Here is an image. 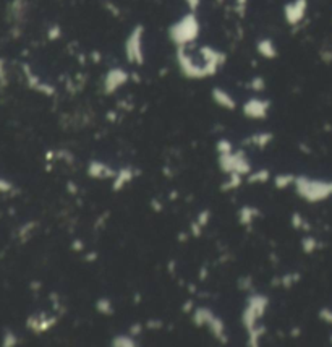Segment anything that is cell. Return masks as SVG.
Returning <instances> with one entry per match:
<instances>
[{
	"label": "cell",
	"instance_id": "f35d334b",
	"mask_svg": "<svg viewBox=\"0 0 332 347\" xmlns=\"http://www.w3.org/2000/svg\"><path fill=\"white\" fill-rule=\"evenodd\" d=\"M191 236L193 237H196V239H199L201 237V234H203V226L201 224H199L198 221H194V222H191Z\"/></svg>",
	"mask_w": 332,
	"mask_h": 347
},
{
	"label": "cell",
	"instance_id": "30bf717a",
	"mask_svg": "<svg viewBox=\"0 0 332 347\" xmlns=\"http://www.w3.org/2000/svg\"><path fill=\"white\" fill-rule=\"evenodd\" d=\"M55 324H57V317H46L44 313L31 315V317L26 320V328L36 334L46 333V331H49L50 328H54Z\"/></svg>",
	"mask_w": 332,
	"mask_h": 347
},
{
	"label": "cell",
	"instance_id": "7402d4cb",
	"mask_svg": "<svg viewBox=\"0 0 332 347\" xmlns=\"http://www.w3.org/2000/svg\"><path fill=\"white\" fill-rule=\"evenodd\" d=\"M295 179H297V175L293 174H277L276 177H274V187H276L277 190H285L288 188L290 185L295 184Z\"/></svg>",
	"mask_w": 332,
	"mask_h": 347
},
{
	"label": "cell",
	"instance_id": "91938a15",
	"mask_svg": "<svg viewBox=\"0 0 332 347\" xmlns=\"http://www.w3.org/2000/svg\"><path fill=\"white\" fill-rule=\"evenodd\" d=\"M217 2H219V3H222V2H224V0H217Z\"/></svg>",
	"mask_w": 332,
	"mask_h": 347
},
{
	"label": "cell",
	"instance_id": "603a6c76",
	"mask_svg": "<svg viewBox=\"0 0 332 347\" xmlns=\"http://www.w3.org/2000/svg\"><path fill=\"white\" fill-rule=\"evenodd\" d=\"M298 281H300V274L290 273V274H285V276H281V277H277V279H274L272 286H282L284 289H292V286Z\"/></svg>",
	"mask_w": 332,
	"mask_h": 347
},
{
	"label": "cell",
	"instance_id": "f546056e",
	"mask_svg": "<svg viewBox=\"0 0 332 347\" xmlns=\"http://www.w3.org/2000/svg\"><path fill=\"white\" fill-rule=\"evenodd\" d=\"M215 149H217L219 154H227V153L234 151V146H232V143L227 140V138H220V140L215 143Z\"/></svg>",
	"mask_w": 332,
	"mask_h": 347
},
{
	"label": "cell",
	"instance_id": "7c38bea8",
	"mask_svg": "<svg viewBox=\"0 0 332 347\" xmlns=\"http://www.w3.org/2000/svg\"><path fill=\"white\" fill-rule=\"evenodd\" d=\"M211 98H213L214 104H217L219 107H222L225 110H235L237 109V101L232 98V94L229 91H225L224 88L215 86L211 91Z\"/></svg>",
	"mask_w": 332,
	"mask_h": 347
},
{
	"label": "cell",
	"instance_id": "60d3db41",
	"mask_svg": "<svg viewBox=\"0 0 332 347\" xmlns=\"http://www.w3.org/2000/svg\"><path fill=\"white\" fill-rule=\"evenodd\" d=\"M141 331H143V324H141V323H135V324H131V326H130L128 333L133 336V338H138V336L141 334Z\"/></svg>",
	"mask_w": 332,
	"mask_h": 347
},
{
	"label": "cell",
	"instance_id": "cb8c5ba5",
	"mask_svg": "<svg viewBox=\"0 0 332 347\" xmlns=\"http://www.w3.org/2000/svg\"><path fill=\"white\" fill-rule=\"evenodd\" d=\"M135 339L130 333L128 334H117L115 338L112 339V343H110V346L112 347H136L138 344L135 343Z\"/></svg>",
	"mask_w": 332,
	"mask_h": 347
},
{
	"label": "cell",
	"instance_id": "ab89813d",
	"mask_svg": "<svg viewBox=\"0 0 332 347\" xmlns=\"http://www.w3.org/2000/svg\"><path fill=\"white\" fill-rule=\"evenodd\" d=\"M12 190H13V184L0 177V193H8V191Z\"/></svg>",
	"mask_w": 332,
	"mask_h": 347
},
{
	"label": "cell",
	"instance_id": "d4e9b609",
	"mask_svg": "<svg viewBox=\"0 0 332 347\" xmlns=\"http://www.w3.org/2000/svg\"><path fill=\"white\" fill-rule=\"evenodd\" d=\"M264 333H266L264 326H256L255 329L248 331V343H246V346H250V347L260 346V341L262 336H264Z\"/></svg>",
	"mask_w": 332,
	"mask_h": 347
},
{
	"label": "cell",
	"instance_id": "f5cc1de1",
	"mask_svg": "<svg viewBox=\"0 0 332 347\" xmlns=\"http://www.w3.org/2000/svg\"><path fill=\"white\" fill-rule=\"evenodd\" d=\"M93 60L96 62V63L101 60V57H99V52H93Z\"/></svg>",
	"mask_w": 332,
	"mask_h": 347
},
{
	"label": "cell",
	"instance_id": "e0dca14e",
	"mask_svg": "<svg viewBox=\"0 0 332 347\" xmlns=\"http://www.w3.org/2000/svg\"><path fill=\"white\" fill-rule=\"evenodd\" d=\"M258 216H261V213L255 206H243L240 208L238 211V222L241 226H251L253 221L256 219Z\"/></svg>",
	"mask_w": 332,
	"mask_h": 347
},
{
	"label": "cell",
	"instance_id": "d6a6232c",
	"mask_svg": "<svg viewBox=\"0 0 332 347\" xmlns=\"http://www.w3.org/2000/svg\"><path fill=\"white\" fill-rule=\"evenodd\" d=\"M36 229V222H26L23 227L20 229V237H21V240H24L26 239H29L31 237V232H33Z\"/></svg>",
	"mask_w": 332,
	"mask_h": 347
},
{
	"label": "cell",
	"instance_id": "ee69618b",
	"mask_svg": "<svg viewBox=\"0 0 332 347\" xmlns=\"http://www.w3.org/2000/svg\"><path fill=\"white\" fill-rule=\"evenodd\" d=\"M321 60L324 63H332V51H321Z\"/></svg>",
	"mask_w": 332,
	"mask_h": 347
},
{
	"label": "cell",
	"instance_id": "ac0fdd59",
	"mask_svg": "<svg viewBox=\"0 0 332 347\" xmlns=\"http://www.w3.org/2000/svg\"><path fill=\"white\" fill-rule=\"evenodd\" d=\"M272 138H274V135H272V133H269V132L253 133V135H251L245 143H251V145L258 146L260 149H264V148L272 141Z\"/></svg>",
	"mask_w": 332,
	"mask_h": 347
},
{
	"label": "cell",
	"instance_id": "f6af8a7d",
	"mask_svg": "<svg viewBox=\"0 0 332 347\" xmlns=\"http://www.w3.org/2000/svg\"><path fill=\"white\" fill-rule=\"evenodd\" d=\"M182 310H183V313H187V315L193 313V310H194L193 302H191V300H187V302H185V305L182 307Z\"/></svg>",
	"mask_w": 332,
	"mask_h": 347
},
{
	"label": "cell",
	"instance_id": "7dc6e473",
	"mask_svg": "<svg viewBox=\"0 0 332 347\" xmlns=\"http://www.w3.org/2000/svg\"><path fill=\"white\" fill-rule=\"evenodd\" d=\"M71 247H73V250H75V252H81V250H84V243L81 242L80 239H78V240H75V242H73Z\"/></svg>",
	"mask_w": 332,
	"mask_h": 347
},
{
	"label": "cell",
	"instance_id": "2e32d148",
	"mask_svg": "<svg viewBox=\"0 0 332 347\" xmlns=\"http://www.w3.org/2000/svg\"><path fill=\"white\" fill-rule=\"evenodd\" d=\"M209 326V331H211V334L214 336L215 339L220 341L222 344H227V334H225V324L224 321L220 320L219 317H214L213 320H211V323L208 324Z\"/></svg>",
	"mask_w": 332,
	"mask_h": 347
},
{
	"label": "cell",
	"instance_id": "ffe728a7",
	"mask_svg": "<svg viewBox=\"0 0 332 347\" xmlns=\"http://www.w3.org/2000/svg\"><path fill=\"white\" fill-rule=\"evenodd\" d=\"M271 179V172L267 169H261V170H256V172H251L246 175V182L250 185H256V184H267Z\"/></svg>",
	"mask_w": 332,
	"mask_h": 347
},
{
	"label": "cell",
	"instance_id": "52a82bcc",
	"mask_svg": "<svg viewBox=\"0 0 332 347\" xmlns=\"http://www.w3.org/2000/svg\"><path fill=\"white\" fill-rule=\"evenodd\" d=\"M130 78H131V75L126 72L125 68H122V67L110 68V70H107V73H105V77L102 80L104 94L110 96V94L117 93L120 88L125 86V84L130 81Z\"/></svg>",
	"mask_w": 332,
	"mask_h": 347
},
{
	"label": "cell",
	"instance_id": "d6986e66",
	"mask_svg": "<svg viewBox=\"0 0 332 347\" xmlns=\"http://www.w3.org/2000/svg\"><path fill=\"white\" fill-rule=\"evenodd\" d=\"M26 8H28V2L26 0H13L8 7V12L15 21H21L26 13Z\"/></svg>",
	"mask_w": 332,
	"mask_h": 347
},
{
	"label": "cell",
	"instance_id": "7a4b0ae2",
	"mask_svg": "<svg viewBox=\"0 0 332 347\" xmlns=\"http://www.w3.org/2000/svg\"><path fill=\"white\" fill-rule=\"evenodd\" d=\"M295 190L298 196L307 203H321L332 196V180L309 179L307 175H297L295 179Z\"/></svg>",
	"mask_w": 332,
	"mask_h": 347
},
{
	"label": "cell",
	"instance_id": "3957f363",
	"mask_svg": "<svg viewBox=\"0 0 332 347\" xmlns=\"http://www.w3.org/2000/svg\"><path fill=\"white\" fill-rule=\"evenodd\" d=\"M201 57V55H199ZM175 60L178 65V70L182 72V75L188 80H203L214 77V72L206 65V62L201 58V62H196L191 57V54L188 52V46L177 47L175 52Z\"/></svg>",
	"mask_w": 332,
	"mask_h": 347
},
{
	"label": "cell",
	"instance_id": "d590c367",
	"mask_svg": "<svg viewBox=\"0 0 332 347\" xmlns=\"http://www.w3.org/2000/svg\"><path fill=\"white\" fill-rule=\"evenodd\" d=\"M8 77H7V68H5V60L0 58V86H7Z\"/></svg>",
	"mask_w": 332,
	"mask_h": 347
},
{
	"label": "cell",
	"instance_id": "9a60e30c",
	"mask_svg": "<svg viewBox=\"0 0 332 347\" xmlns=\"http://www.w3.org/2000/svg\"><path fill=\"white\" fill-rule=\"evenodd\" d=\"M133 177H135V172L130 167H123V169L117 170V174H115V177H114L112 191H120L125 185H128L131 180H133Z\"/></svg>",
	"mask_w": 332,
	"mask_h": 347
},
{
	"label": "cell",
	"instance_id": "83f0119b",
	"mask_svg": "<svg viewBox=\"0 0 332 347\" xmlns=\"http://www.w3.org/2000/svg\"><path fill=\"white\" fill-rule=\"evenodd\" d=\"M18 344V336L13 333L12 329H5L3 338H2V346L3 347H13Z\"/></svg>",
	"mask_w": 332,
	"mask_h": 347
},
{
	"label": "cell",
	"instance_id": "e575fe53",
	"mask_svg": "<svg viewBox=\"0 0 332 347\" xmlns=\"http://www.w3.org/2000/svg\"><path fill=\"white\" fill-rule=\"evenodd\" d=\"M319 320H323L324 323H328L332 326V308L329 307H324L319 310Z\"/></svg>",
	"mask_w": 332,
	"mask_h": 347
},
{
	"label": "cell",
	"instance_id": "8d00e7d4",
	"mask_svg": "<svg viewBox=\"0 0 332 347\" xmlns=\"http://www.w3.org/2000/svg\"><path fill=\"white\" fill-rule=\"evenodd\" d=\"M246 3H248V0H235V7H234V10L240 15V17H245V13H246Z\"/></svg>",
	"mask_w": 332,
	"mask_h": 347
},
{
	"label": "cell",
	"instance_id": "4dcf8cb0",
	"mask_svg": "<svg viewBox=\"0 0 332 347\" xmlns=\"http://www.w3.org/2000/svg\"><path fill=\"white\" fill-rule=\"evenodd\" d=\"M248 86L255 93H262L266 89V81H264V78H262V77H255V78H251V81H250Z\"/></svg>",
	"mask_w": 332,
	"mask_h": 347
},
{
	"label": "cell",
	"instance_id": "7bdbcfd3",
	"mask_svg": "<svg viewBox=\"0 0 332 347\" xmlns=\"http://www.w3.org/2000/svg\"><path fill=\"white\" fill-rule=\"evenodd\" d=\"M146 326L149 329H161L164 326V323H162L161 320H149V321L146 323Z\"/></svg>",
	"mask_w": 332,
	"mask_h": 347
},
{
	"label": "cell",
	"instance_id": "484cf974",
	"mask_svg": "<svg viewBox=\"0 0 332 347\" xmlns=\"http://www.w3.org/2000/svg\"><path fill=\"white\" fill-rule=\"evenodd\" d=\"M96 310L101 313V315H105V317H110V315L114 313V303L110 302V298H97V302H96Z\"/></svg>",
	"mask_w": 332,
	"mask_h": 347
},
{
	"label": "cell",
	"instance_id": "c3c4849f",
	"mask_svg": "<svg viewBox=\"0 0 332 347\" xmlns=\"http://www.w3.org/2000/svg\"><path fill=\"white\" fill-rule=\"evenodd\" d=\"M151 206H152V208H154V210H156V213H161V211H162V205H161V203H159V200H156V198H154V200H152V201H151Z\"/></svg>",
	"mask_w": 332,
	"mask_h": 347
},
{
	"label": "cell",
	"instance_id": "680465c9",
	"mask_svg": "<svg viewBox=\"0 0 332 347\" xmlns=\"http://www.w3.org/2000/svg\"><path fill=\"white\" fill-rule=\"evenodd\" d=\"M329 339H331V344H332V334L329 336Z\"/></svg>",
	"mask_w": 332,
	"mask_h": 347
},
{
	"label": "cell",
	"instance_id": "f1b7e54d",
	"mask_svg": "<svg viewBox=\"0 0 332 347\" xmlns=\"http://www.w3.org/2000/svg\"><path fill=\"white\" fill-rule=\"evenodd\" d=\"M292 227L293 229H297V231H300V229H309L308 226V222L305 221V217L300 214V213H293L292 214Z\"/></svg>",
	"mask_w": 332,
	"mask_h": 347
},
{
	"label": "cell",
	"instance_id": "1f68e13d",
	"mask_svg": "<svg viewBox=\"0 0 332 347\" xmlns=\"http://www.w3.org/2000/svg\"><path fill=\"white\" fill-rule=\"evenodd\" d=\"M62 37V28H60V25H52L49 26V29H47V39L49 41H57V39H60Z\"/></svg>",
	"mask_w": 332,
	"mask_h": 347
},
{
	"label": "cell",
	"instance_id": "816d5d0a",
	"mask_svg": "<svg viewBox=\"0 0 332 347\" xmlns=\"http://www.w3.org/2000/svg\"><path fill=\"white\" fill-rule=\"evenodd\" d=\"M206 277H208V269H201V276H199V279H201V281H204V279H206Z\"/></svg>",
	"mask_w": 332,
	"mask_h": 347
},
{
	"label": "cell",
	"instance_id": "681fc988",
	"mask_svg": "<svg viewBox=\"0 0 332 347\" xmlns=\"http://www.w3.org/2000/svg\"><path fill=\"white\" fill-rule=\"evenodd\" d=\"M84 260L89 261V263H93V261H96V260H97V253H96V252H91V253H88L86 256H84Z\"/></svg>",
	"mask_w": 332,
	"mask_h": 347
},
{
	"label": "cell",
	"instance_id": "277c9868",
	"mask_svg": "<svg viewBox=\"0 0 332 347\" xmlns=\"http://www.w3.org/2000/svg\"><path fill=\"white\" fill-rule=\"evenodd\" d=\"M267 307H269V298L264 294H253L248 297L246 307L241 312V324L246 333L258 326V321L264 317Z\"/></svg>",
	"mask_w": 332,
	"mask_h": 347
},
{
	"label": "cell",
	"instance_id": "f907efd6",
	"mask_svg": "<svg viewBox=\"0 0 332 347\" xmlns=\"http://www.w3.org/2000/svg\"><path fill=\"white\" fill-rule=\"evenodd\" d=\"M68 190H70L71 193H76V191H78V188H75V184H73V182H68Z\"/></svg>",
	"mask_w": 332,
	"mask_h": 347
},
{
	"label": "cell",
	"instance_id": "6f0895ef",
	"mask_svg": "<svg viewBox=\"0 0 332 347\" xmlns=\"http://www.w3.org/2000/svg\"><path fill=\"white\" fill-rule=\"evenodd\" d=\"M178 240H180V242H187V234H180V236H178Z\"/></svg>",
	"mask_w": 332,
	"mask_h": 347
},
{
	"label": "cell",
	"instance_id": "11a10c76",
	"mask_svg": "<svg viewBox=\"0 0 332 347\" xmlns=\"http://www.w3.org/2000/svg\"><path fill=\"white\" fill-rule=\"evenodd\" d=\"M300 333H302V329H300V328H293L292 329V336H300Z\"/></svg>",
	"mask_w": 332,
	"mask_h": 347
},
{
	"label": "cell",
	"instance_id": "4fadbf2b",
	"mask_svg": "<svg viewBox=\"0 0 332 347\" xmlns=\"http://www.w3.org/2000/svg\"><path fill=\"white\" fill-rule=\"evenodd\" d=\"M256 52L262 58H266V60H274V58H277V55H279L276 42H274L271 37H262V39L256 42Z\"/></svg>",
	"mask_w": 332,
	"mask_h": 347
},
{
	"label": "cell",
	"instance_id": "9c48e42d",
	"mask_svg": "<svg viewBox=\"0 0 332 347\" xmlns=\"http://www.w3.org/2000/svg\"><path fill=\"white\" fill-rule=\"evenodd\" d=\"M271 109V101L262 98H250L243 104V115L251 120H262L266 119Z\"/></svg>",
	"mask_w": 332,
	"mask_h": 347
},
{
	"label": "cell",
	"instance_id": "836d02e7",
	"mask_svg": "<svg viewBox=\"0 0 332 347\" xmlns=\"http://www.w3.org/2000/svg\"><path fill=\"white\" fill-rule=\"evenodd\" d=\"M238 287H240V291H251V289H253V277H251V276L240 277Z\"/></svg>",
	"mask_w": 332,
	"mask_h": 347
},
{
	"label": "cell",
	"instance_id": "ba28073f",
	"mask_svg": "<svg viewBox=\"0 0 332 347\" xmlns=\"http://www.w3.org/2000/svg\"><path fill=\"white\" fill-rule=\"evenodd\" d=\"M284 20L288 26H298L307 18L308 13V0H292L284 5L282 8Z\"/></svg>",
	"mask_w": 332,
	"mask_h": 347
},
{
	"label": "cell",
	"instance_id": "8fae6325",
	"mask_svg": "<svg viewBox=\"0 0 332 347\" xmlns=\"http://www.w3.org/2000/svg\"><path fill=\"white\" fill-rule=\"evenodd\" d=\"M115 170L112 167H109L105 162H101L97 161V159H94V161L89 162L88 165V175L91 179H96V180H107V179H114L115 177Z\"/></svg>",
	"mask_w": 332,
	"mask_h": 347
},
{
	"label": "cell",
	"instance_id": "4316f807",
	"mask_svg": "<svg viewBox=\"0 0 332 347\" xmlns=\"http://www.w3.org/2000/svg\"><path fill=\"white\" fill-rule=\"evenodd\" d=\"M318 247H319V242L316 240V237L308 236V237H303L302 239V250H303V253L311 255V253L316 252V250H318Z\"/></svg>",
	"mask_w": 332,
	"mask_h": 347
},
{
	"label": "cell",
	"instance_id": "6da1fadb",
	"mask_svg": "<svg viewBox=\"0 0 332 347\" xmlns=\"http://www.w3.org/2000/svg\"><path fill=\"white\" fill-rule=\"evenodd\" d=\"M201 33V23L196 17V12H188L183 15L182 18H178L175 23L168 26V39L172 41V44L175 47L190 46L199 37Z\"/></svg>",
	"mask_w": 332,
	"mask_h": 347
},
{
	"label": "cell",
	"instance_id": "5b68a950",
	"mask_svg": "<svg viewBox=\"0 0 332 347\" xmlns=\"http://www.w3.org/2000/svg\"><path fill=\"white\" fill-rule=\"evenodd\" d=\"M143 39H144V26L136 25L130 34L125 39V57L131 65H143L144 63V51H143Z\"/></svg>",
	"mask_w": 332,
	"mask_h": 347
},
{
	"label": "cell",
	"instance_id": "8992f818",
	"mask_svg": "<svg viewBox=\"0 0 332 347\" xmlns=\"http://www.w3.org/2000/svg\"><path fill=\"white\" fill-rule=\"evenodd\" d=\"M219 167L224 174L238 172L241 175H248L251 172V164L246 159V154L241 151H232L227 154H219Z\"/></svg>",
	"mask_w": 332,
	"mask_h": 347
},
{
	"label": "cell",
	"instance_id": "db71d44e",
	"mask_svg": "<svg viewBox=\"0 0 332 347\" xmlns=\"http://www.w3.org/2000/svg\"><path fill=\"white\" fill-rule=\"evenodd\" d=\"M173 269H175V261H170V263H168V271L173 273Z\"/></svg>",
	"mask_w": 332,
	"mask_h": 347
},
{
	"label": "cell",
	"instance_id": "9f6ffc18",
	"mask_svg": "<svg viewBox=\"0 0 332 347\" xmlns=\"http://www.w3.org/2000/svg\"><path fill=\"white\" fill-rule=\"evenodd\" d=\"M54 156H55V153H52V151L47 153V154H46V158H47L46 161H52V158H54Z\"/></svg>",
	"mask_w": 332,
	"mask_h": 347
},
{
	"label": "cell",
	"instance_id": "bcb514c9",
	"mask_svg": "<svg viewBox=\"0 0 332 347\" xmlns=\"http://www.w3.org/2000/svg\"><path fill=\"white\" fill-rule=\"evenodd\" d=\"M105 7H107V8L110 10V13H112L114 17H119V15H120V10H119L117 7H115V5L110 3V2H105Z\"/></svg>",
	"mask_w": 332,
	"mask_h": 347
},
{
	"label": "cell",
	"instance_id": "74e56055",
	"mask_svg": "<svg viewBox=\"0 0 332 347\" xmlns=\"http://www.w3.org/2000/svg\"><path fill=\"white\" fill-rule=\"evenodd\" d=\"M209 219H211V211H209V210H203V211L198 214V219H196V221L204 227V226H208Z\"/></svg>",
	"mask_w": 332,
	"mask_h": 347
},
{
	"label": "cell",
	"instance_id": "5bb4252c",
	"mask_svg": "<svg viewBox=\"0 0 332 347\" xmlns=\"http://www.w3.org/2000/svg\"><path fill=\"white\" fill-rule=\"evenodd\" d=\"M214 317H215L214 312L208 307H198V308H194L191 313V320L196 328L208 326V324L211 323V320H213Z\"/></svg>",
	"mask_w": 332,
	"mask_h": 347
},
{
	"label": "cell",
	"instance_id": "44dd1931",
	"mask_svg": "<svg viewBox=\"0 0 332 347\" xmlns=\"http://www.w3.org/2000/svg\"><path fill=\"white\" fill-rule=\"evenodd\" d=\"M243 184V175L238 174V172H232L229 174V179L220 185V191H232V190H237L238 187Z\"/></svg>",
	"mask_w": 332,
	"mask_h": 347
},
{
	"label": "cell",
	"instance_id": "b9f144b4",
	"mask_svg": "<svg viewBox=\"0 0 332 347\" xmlns=\"http://www.w3.org/2000/svg\"><path fill=\"white\" fill-rule=\"evenodd\" d=\"M201 2L203 0H185V3H187L190 12H196V10L201 7Z\"/></svg>",
	"mask_w": 332,
	"mask_h": 347
}]
</instances>
